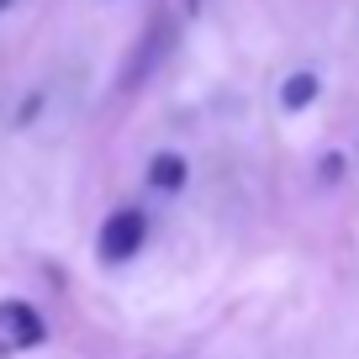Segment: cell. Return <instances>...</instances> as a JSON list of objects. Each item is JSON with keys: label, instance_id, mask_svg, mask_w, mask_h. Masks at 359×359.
<instances>
[{"label": "cell", "instance_id": "5b68a950", "mask_svg": "<svg viewBox=\"0 0 359 359\" xmlns=\"http://www.w3.org/2000/svg\"><path fill=\"white\" fill-rule=\"evenodd\" d=\"M317 90H323V85H317L312 69H296V74L280 85V106H285V111H302V106L317 101Z\"/></svg>", "mask_w": 359, "mask_h": 359}, {"label": "cell", "instance_id": "277c9868", "mask_svg": "<svg viewBox=\"0 0 359 359\" xmlns=\"http://www.w3.org/2000/svg\"><path fill=\"white\" fill-rule=\"evenodd\" d=\"M148 185H154L158 196L185 191V158H180V154H158L154 164H148Z\"/></svg>", "mask_w": 359, "mask_h": 359}, {"label": "cell", "instance_id": "7a4b0ae2", "mask_svg": "<svg viewBox=\"0 0 359 359\" xmlns=\"http://www.w3.org/2000/svg\"><path fill=\"white\" fill-rule=\"evenodd\" d=\"M148 238V217L137 212V206H122V212H111L101 222V238H95V248H101L106 264H127V259L143 248Z\"/></svg>", "mask_w": 359, "mask_h": 359}, {"label": "cell", "instance_id": "6da1fadb", "mask_svg": "<svg viewBox=\"0 0 359 359\" xmlns=\"http://www.w3.org/2000/svg\"><path fill=\"white\" fill-rule=\"evenodd\" d=\"M48 338V323L32 302H0V359H16L27 348H37Z\"/></svg>", "mask_w": 359, "mask_h": 359}, {"label": "cell", "instance_id": "3957f363", "mask_svg": "<svg viewBox=\"0 0 359 359\" xmlns=\"http://www.w3.org/2000/svg\"><path fill=\"white\" fill-rule=\"evenodd\" d=\"M169 48V22H154V32H148V43H137V53L127 58V74H122V85L133 90L137 79H148L154 74V64H158V53Z\"/></svg>", "mask_w": 359, "mask_h": 359}, {"label": "cell", "instance_id": "8992f818", "mask_svg": "<svg viewBox=\"0 0 359 359\" xmlns=\"http://www.w3.org/2000/svg\"><path fill=\"white\" fill-rule=\"evenodd\" d=\"M6 6H11V0H0V11H6Z\"/></svg>", "mask_w": 359, "mask_h": 359}]
</instances>
